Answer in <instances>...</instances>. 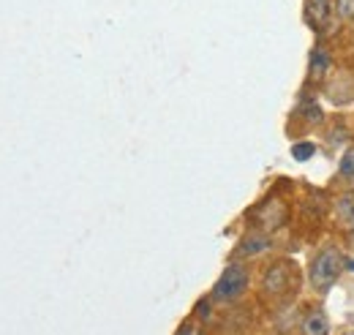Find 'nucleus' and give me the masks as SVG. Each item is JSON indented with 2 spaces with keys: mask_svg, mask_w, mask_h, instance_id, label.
Returning a JSON list of instances; mask_svg holds the SVG:
<instances>
[{
  "mask_svg": "<svg viewBox=\"0 0 354 335\" xmlns=\"http://www.w3.org/2000/svg\"><path fill=\"white\" fill-rule=\"evenodd\" d=\"M341 270H344V256L335 248H324L313 259V264H310V284H313V289H322V292L330 289L338 281Z\"/></svg>",
  "mask_w": 354,
  "mask_h": 335,
  "instance_id": "f257e3e1",
  "label": "nucleus"
},
{
  "mask_svg": "<svg viewBox=\"0 0 354 335\" xmlns=\"http://www.w3.org/2000/svg\"><path fill=\"white\" fill-rule=\"evenodd\" d=\"M245 289H248V270L243 264H229L213 289V297L229 302V300H237Z\"/></svg>",
  "mask_w": 354,
  "mask_h": 335,
  "instance_id": "f03ea898",
  "label": "nucleus"
},
{
  "mask_svg": "<svg viewBox=\"0 0 354 335\" xmlns=\"http://www.w3.org/2000/svg\"><path fill=\"white\" fill-rule=\"evenodd\" d=\"M262 287H265L267 294H275V297L292 292V289L297 287L295 267H292L289 262H278V264H272V267L265 273V278H262Z\"/></svg>",
  "mask_w": 354,
  "mask_h": 335,
  "instance_id": "7ed1b4c3",
  "label": "nucleus"
},
{
  "mask_svg": "<svg viewBox=\"0 0 354 335\" xmlns=\"http://www.w3.org/2000/svg\"><path fill=\"white\" fill-rule=\"evenodd\" d=\"M333 14V0H306V22L313 30H324Z\"/></svg>",
  "mask_w": 354,
  "mask_h": 335,
  "instance_id": "20e7f679",
  "label": "nucleus"
},
{
  "mask_svg": "<svg viewBox=\"0 0 354 335\" xmlns=\"http://www.w3.org/2000/svg\"><path fill=\"white\" fill-rule=\"evenodd\" d=\"M330 333V322L322 311H310L303 319V335H327Z\"/></svg>",
  "mask_w": 354,
  "mask_h": 335,
  "instance_id": "39448f33",
  "label": "nucleus"
},
{
  "mask_svg": "<svg viewBox=\"0 0 354 335\" xmlns=\"http://www.w3.org/2000/svg\"><path fill=\"white\" fill-rule=\"evenodd\" d=\"M270 248V237L267 235H259V232H254V235H248L245 240H243V246H240V253L243 256H257V253H262Z\"/></svg>",
  "mask_w": 354,
  "mask_h": 335,
  "instance_id": "423d86ee",
  "label": "nucleus"
},
{
  "mask_svg": "<svg viewBox=\"0 0 354 335\" xmlns=\"http://www.w3.org/2000/svg\"><path fill=\"white\" fill-rule=\"evenodd\" d=\"M327 69H330V55L324 52V49H319V52H313L310 55V82H316V80H322L324 74H327Z\"/></svg>",
  "mask_w": 354,
  "mask_h": 335,
  "instance_id": "0eeeda50",
  "label": "nucleus"
},
{
  "mask_svg": "<svg viewBox=\"0 0 354 335\" xmlns=\"http://www.w3.org/2000/svg\"><path fill=\"white\" fill-rule=\"evenodd\" d=\"M338 215H341V221H346L349 229H354V194H346L338 199Z\"/></svg>",
  "mask_w": 354,
  "mask_h": 335,
  "instance_id": "6e6552de",
  "label": "nucleus"
},
{
  "mask_svg": "<svg viewBox=\"0 0 354 335\" xmlns=\"http://www.w3.org/2000/svg\"><path fill=\"white\" fill-rule=\"evenodd\" d=\"M333 11L341 19H354V0H333Z\"/></svg>",
  "mask_w": 354,
  "mask_h": 335,
  "instance_id": "1a4fd4ad",
  "label": "nucleus"
},
{
  "mask_svg": "<svg viewBox=\"0 0 354 335\" xmlns=\"http://www.w3.org/2000/svg\"><path fill=\"white\" fill-rule=\"evenodd\" d=\"M313 150H316V147H313L310 142H300V145H295V147H292V153H295V159H297V161H308L310 156H313Z\"/></svg>",
  "mask_w": 354,
  "mask_h": 335,
  "instance_id": "9d476101",
  "label": "nucleus"
},
{
  "mask_svg": "<svg viewBox=\"0 0 354 335\" xmlns=\"http://www.w3.org/2000/svg\"><path fill=\"white\" fill-rule=\"evenodd\" d=\"M341 174L354 183V150H349V153L344 156V161H341Z\"/></svg>",
  "mask_w": 354,
  "mask_h": 335,
  "instance_id": "9b49d317",
  "label": "nucleus"
},
{
  "mask_svg": "<svg viewBox=\"0 0 354 335\" xmlns=\"http://www.w3.org/2000/svg\"><path fill=\"white\" fill-rule=\"evenodd\" d=\"M303 118H306V120H322V109H319L313 101H306V104H303Z\"/></svg>",
  "mask_w": 354,
  "mask_h": 335,
  "instance_id": "f8f14e48",
  "label": "nucleus"
},
{
  "mask_svg": "<svg viewBox=\"0 0 354 335\" xmlns=\"http://www.w3.org/2000/svg\"><path fill=\"white\" fill-rule=\"evenodd\" d=\"M175 335H202V330H199V325H196V322H185Z\"/></svg>",
  "mask_w": 354,
  "mask_h": 335,
  "instance_id": "ddd939ff",
  "label": "nucleus"
},
{
  "mask_svg": "<svg viewBox=\"0 0 354 335\" xmlns=\"http://www.w3.org/2000/svg\"><path fill=\"white\" fill-rule=\"evenodd\" d=\"M210 314V308H207V302H199V316H207Z\"/></svg>",
  "mask_w": 354,
  "mask_h": 335,
  "instance_id": "4468645a",
  "label": "nucleus"
},
{
  "mask_svg": "<svg viewBox=\"0 0 354 335\" xmlns=\"http://www.w3.org/2000/svg\"><path fill=\"white\" fill-rule=\"evenodd\" d=\"M349 267H352V270H354V262H352V264H349Z\"/></svg>",
  "mask_w": 354,
  "mask_h": 335,
  "instance_id": "2eb2a0df",
  "label": "nucleus"
},
{
  "mask_svg": "<svg viewBox=\"0 0 354 335\" xmlns=\"http://www.w3.org/2000/svg\"><path fill=\"white\" fill-rule=\"evenodd\" d=\"M349 335H354V333H349Z\"/></svg>",
  "mask_w": 354,
  "mask_h": 335,
  "instance_id": "dca6fc26",
  "label": "nucleus"
}]
</instances>
